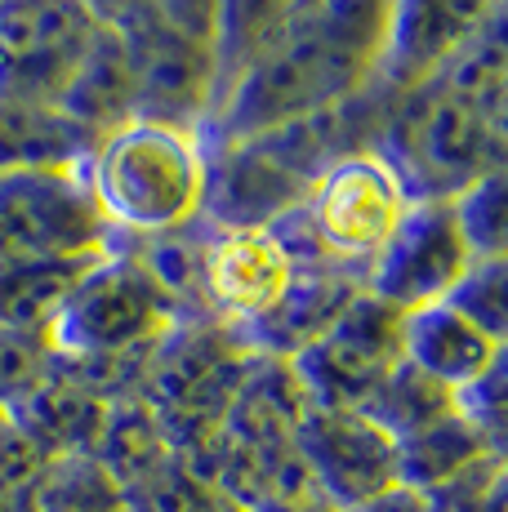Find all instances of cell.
Listing matches in <instances>:
<instances>
[{"label":"cell","instance_id":"20","mask_svg":"<svg viewBox=\"0 0 508 512\" xmlns=\"http://www.w3.org/2000/svg\"><path fill=\"white\" fill-rule=\"evenodd\" d=\"M90 263H0V330H50Z\"/></svg>","mask_w":508,"mask_h":512},{"label":"cell","instance_id":"22","mask_svg":"<svg viewBox=\"0 0 508 512\" xmlns=\"http://www.w3.org/2000/svg\"><path fill=\"white\" fill-rule=\"evenodd\" d=\"M27 512H125V490L94 464V455H58L32 486Z\"/></svg>","mask_w":508,"mask_h":512},{"label":"cell","instance_id":"3","mask_svg":"<svg viewBox=\"0 0 508 512\" xmlns=\"http://www.w3.org/2000/svg\"><path fill=\"white\" fill-rule=\"evenodd\" d=\"M174 308L143 272L130 245L94 259L72 285L50 339L63 361H125L148 357V348L174 326Z\"/></svg>","mask_w":508,"mask_h":512},{"label":"cell","instance_id":"26","mask_svg":"<svg viewBox=\"0 0 508 512\" xmlns=\"http://www.w3.org/2000/svg\"><path fill=\"white\" fill-rule=\"evenodd\" d=\"M125 512H219V495L170 459L165 468H156L152 477H143L139 486L125 490Z\"/></svg>","mask_w":508,"mask_h":512},{"label":"cell","instance_id":"14","mask_svg":"<svg viewBox=\"0 0 508 512\" xmlns=\"http://www.w3.org/2000/svg\"><path fill=\"white\" fill-rule=\"evenodd\" d=\"M326 0H219V18H214L210 58H214V107L223 94L246 76L250 63H259L272 45H281L295 27L317 18ZM210 107V112H214ZM210 121V116H205Z\"/></svg>","mask_w":508,"mask_h":512},{"label":"cell","instance_id":"30","mask_svg":"<svg viewBox=\"0 0 508 512\" xmlns=\"http://www.w3.org/2000/svg\"><path fill=\"white\" fill-rule=\"evenodd\" d=\"M76 5L94 27H107V32H134L139 23L156 18L152 0H76Z\"/></svg>","mask_w":508,"mask_h":512},{"label":"cell","instance_id":"28","mask_svg":"<svg viewBox=\"0 0 508 512\" xmlns=\"http://www.w3.org/2000/svg\"><path fill=\"white\" fill-rule=\"evenodd\" d=\"M45 464H50V455L9 419L5 437H0V504H18V499L32 495Z\"/></svg>","mask_w":508,"mask_h":512},{"label":"cell","instance_id":"11","mask_svg":"<svg viewBox=\"0 0 508 512\" xmlns=\"http://www.w3.org/2000/svg\"><path fill=\"white\" fill-rule=\"evenodd\" d=\"M290 281H295V263L268 228H210L201 259V299L219 326H254L277 308Z\"/></svg>","mask_w":508,"mask_h":512},{"label":"cell","instance_id":"27","mask_svg":"<svg viewBox=\"0 0 508 512\" xmlns=\"http://www.w3.org/2000/svg\"><path fill=\"white\" fill-rule=\"evenodd\" d=\"M446 303L464 312L477 330H486L491 339L504 343V321H508V312H504V254L468 263V272L455 281V290L446 294Z\"/></svg>","mask_w":508,"mask_h":512},{"label":"cell","instance_id":"2","mask_svg":"<svg viewBox=\"0 0 508 512\" xmlns=\"http://www.w3.org/2000/svg\"><path fill=\"white\" fill-rule=\"evenodd\" d=\"M393 98L397 107L370 152L397 174L410 201H455L482 174L504 170V134L442 76Z\"/></svg>","mask_w":508,"mask_h":512},{"label":"cell","instance_id":"8","mask_svg":"<svg viewBox=\"0 0 508 512\" xmlns=\"http://www.w3.org/2000/svg\"><path fill=\"white\" fill-rule=\"evenodd\" d=\"M495 18H504V0H388L370 85H388V94L428 85Z\"/></svg>","mask_w":508,"mask_h":512},{"label":"cell","instance_id":"15","mask_svg":"<svg viewBox=\"0 0 508 512\" xmlns=\"http://www.w3.org/2000/svg\"><path fill=\"white\" fill-rule=\"evenodd\" d=\"M54 107L63 116H72L81 130H90L94 139L134 121V67H130V45H125L121 32H107V27L94 32L90 49L76 63L63 94L54 98Z\"/></svg>","mask_w":508,"mask_h":512},{"label":"cell","instance_id":"32","mask_svg":"<svg viewBox=\"0 0 508 512\" xmlns=\"http://www.w3.org/2000/svg\"><path fill=\"white\" fill-rule=\"evenodd\" d=\"M5 428H9V410H0V437H5Z\"/></svg>","mask_w":508,"mask_h":512},{"label":"cell","instance_id":"18","mask_svg":"<svg viewBox=\"0 0 508 512\" xmlns=\"http://www.w3.org/2000/svg\"><path fill=\"white\" fill-rule=\"evenodd\" d=\"M90 455L116 486L130 490V486H139L143 477H152L156 468L170 464L174 446H170V437H165L161 419H156V410L148 401L121 397V401H107Z\"/></svg>","mask_w":508,"mask_h":512},{"label":"cell","instance_id":"24","mask_svg":"<svg viewBox=\"0 0 508 512\" xmlns=\"http://www.w3.org/2000/svg\"><path fill=\"white\" fill-rule=\"evenodd\" d=\"M58 352L50 330H0V410H14L50 379Z\"/></svg>","mask_w":508,"mask_h":512},{"label":"cell","instance_id":"9","mask_svg":"<svg viewBox=\"0 0 508 512\" xmlns=\"http://www.w3.org/2000/svg\"><path fill=\"white\" fill-rule=\"evenodd\" d=\"M295 450L317 481L321 499L339 512L397 486V441L361 410H304Z\"/></svg>","mask_w":508,"mask_h":512},{"label":"cell","instance_id":"17","mask_svg":"<svg viewBox=\"0 0 508 512\" xmlns=\"http://www.w3.org/2000/svg\"><path fill=\"white\" fill-rule=\"evenodd\" d=\"M99 143L90 130L63 116L54 103L0 98V170H45V165H85Z\"/></svg>","mask_w":508,"mask_h":512},{"label":"cell","instance_id":"13","mask_svg":"<svg viewBox=\"0 0 508 512\" xmlns=\"http://www.w3.org/2000/svg\"><path fill=\"white\" fill-rule=\"evenodd\" d=\"M357 290H361V272L353 268H335V263H326V268H295V281L281 294L277 308L237 334L254 357L290 361L348 308V299Z\"/></svg>","mask_w":508,"mask_h":512},{"label":"cell","instance_id":"7","mask_svg":"<svg viewBox=\"0 0 508 512\" xmlns=\"http://www.w3.org/2000/svg\"><path fill=\"white\" fill-rule=\"evenodd\" d=\"M94 32L76 0H0V98L54 103Z\"/></svg>","mask_w":508,"mask_h":512},{"label":"cell","instance_id":"4","mask_svg":"<svg viewBox=\"0 0 508 512\" xmlns=\"http://www.w3.org/2000/svg\"><path fill=\"white\" fill-rule=\"evenodd\" d=\"M116 245L81 165L0 170V263H90Z\"/></svg>","mask_w":508,"mask_h":512},{"label":"cell","instance_id":"10","mask_svg":"<svg viewBox=\"0 0 508 512\" xmlns=\"http://www.w3.org/2000/svg\"><path fill=\"white\" fill-rule=\"evenodd\" d=\"M134 67V121H161L179 130L205 125L214 107V58L210 45L170 32L161 18H148L134 32H121Z\"/></svg>","mask_w":508,"mask_h":512},{"label":"cell","instance_id":"16","mask_svg":"<svg viewBox=\"0 0 508 512\" xmlns=\"http://www.w3.org/2000/svg\"><path fill=\"white\" fill-rule=\"evenodd\" d=\"M103 410H107V401L99 392H90L76 374H67L54 361L50 379L27 392V397L9 410V419H14L45 455L58 459V455H90L94 432H99V423H103Z\"/></svg>","mask_w":508,"mask_h":512},{"label":"cell","instance_id":"5","mask_svg":"<svg viewBox=\"0 0 508 512\" xmlns=\"http://www.w3.org/2000/svg\"><path fill=\"white\" fill-rule=\"evenodd\" d=\"M402 361V312L357 290L304 352L286 361L312 410H361Z\"/></svg>","mask_w":508,"mask_h":512},{"label":"cell","instance_id":"1","mask_svg":"<svg viewBox=\"0 0 508 512\" xmlns=\"http://www.w3.org/2000/svg\"><path fill=\"white\" fill-rule=\"evenodd\" d=\"M81 174L121 241H148L201 219L205 143L197 130L125 121L90 147Z\"/></svg>","mask_w":508,"mask_h":512},{"label":"cell","instance_id":"25","mask_svg":"<svg viewBox=\"0 0 508 512\" xmlns=\"http://www.w3.org/2000/svg\"><path fill=\"white\" fill-rule=\"evenodd\" d=\"M455 219L464 232L473 259H495L504 254V170L482 174L455 196Z\"/></svg>","mask_w":508,"mask_h":512},{"label":"cell","instance_id":"29","mask_svg":"<svg viewBox=\"0 0 508 512\" xmlns=\"http://www.w3.org/2000/svg\"><path fill=\"white\" fill-rule=\"evenodd\" d=\"M152 9L170 32L188 36V41H197V45H210L214 18H219V0H152Z\"/></svg>","mask_w":508,"mask_h":512},{"label":"cell","instance_id":"6","mask_svg":"<svg viewBox=\"0 0 508 512\" xmlns=\"http://www.w3.org/2000/svg\"><path fill=\"white\" fill-rule=\"evenodd\" d=\"M468 263H473V250H468L464 232H459L455 205L410 201L393 236L366 263L361 290L406 317V312L446 299L455 290V281L468 272Z\"/></svg>","mask_w":508,"mask_h":512},{"label":"cell","instance_id":"12","mask_svg":"<svg viewBox=\"0 0 508 512\" xmlns=\"http://www.w3.org/2000/svg\"><path fill=\"white\" fill-rule=\"evenodd\" d=\"M402 361L442 383L446 392L473 388L482 374H491L504 361V343L477 330L473 321L446 299L415 308L402 317Z\"/></svg>","mask_w":508,"mask_h":512},{"label":"cell","instance_id":"23","mask_svg":"<svg viewBox=\"0 0 508 512\" xmlns=\"http://www.w3.org/2000/svg\"><path fill=\"white\" fill-rule=\"evenodd\" d=\"M442 81L459 90L482 112V121L495 134H504V103H508V76H504V18H495L482 36H473L459 54L446 63Z\"/></svg>","mask_w":508,"mask_h":512},{"label":"cell","instance_id":"31","mask_svg":"<svg viewBox=\"0 0 508 512\" xmlns=\"http://www.w3.org/2000/svg\"><path fill=\"white\" fill-rule=\"evenodd\" d=\"M344 512H433L428 508V499L419 495V490H410V486H388V490H379V495H370V499H361V504L353 508H344Z\"/></svg>","mask_w":508,"mask_h":512},{"label":"cell","instance_id":"21","mask_svg":"<svg viewBox=\"0 0 508 512\" xmlns=\"http://www.w3.org/2000/svg\"><path fill=\"white\" fill-rule=\"evenodd\" d=\"M361 415L375 423L379 432H388L393 441H406V437H415V432L433 428L437 419L455 415V392H446L442 383H433L428 374L397 361L393 374L370 392Z\"/></svg>","mask_w":508,"mask_h":512},{"label":"cell","instance_id":"19","mask_svg":"<svg viewBox=\"0 0 508 512\" xmlns=\"http://www.w3.org/2000/svg\"><path fill=\"white\" fill-rule=\"evenodd\" d=\"M491 455H504V450H495L491 441L455 410V415L437 419L433 428L397 441V481L419 490V495H433V490L451 486L459 472H468Z\"/></svg>","mask_w":508,"mask_h":512}]
</instances>
